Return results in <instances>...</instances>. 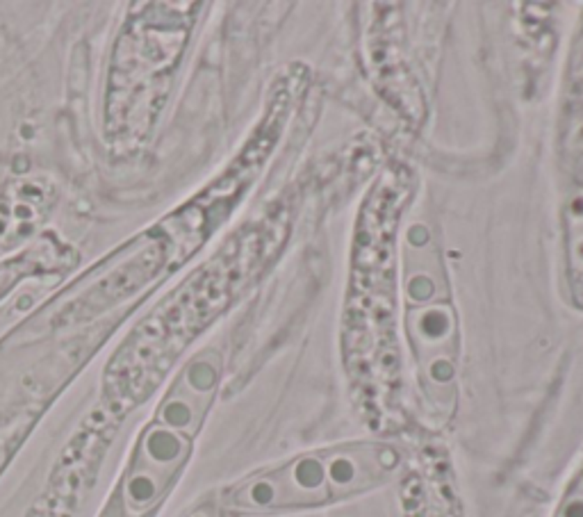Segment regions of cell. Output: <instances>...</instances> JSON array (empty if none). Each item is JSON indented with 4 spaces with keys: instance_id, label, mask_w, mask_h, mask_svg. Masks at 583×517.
<instances>
[{
    "instance_id": "1",
    "label": "cell",
    "mask_w": 583,
    "mask_h": 517,
    "mask_svg": "<svg viewBox=\"0 0 583 517\" xmlns=\"http://www.w3.org/2000/svg\"><path fill=\"white\" fill-rule=\"evenodd\" d=\"M196 5L149 3L130 12L112 48L103 121L112 142L142 140L167 98L185 53Z\"/></svg>"
},
{
    "instance_id": "2",
    "label": "cell",
    "mask_w": 583,
    "mask_h": 517,
    "mask_svg": "<svg viewBox=\"0 0 583 517\" xmlns=\"http://www.w3.org/2000/svg\"><path fill=\"white\" fill-rule=\"evenodd\" d=\"M399 465L401 456L390 444L328 447L249 477L226 493V506L239 513L324 506L385 484L394 477Z\"/></svg>"
},
{
    "instance_id": "3",
    "label": "cell",
    "mask_w": 583,
    "mask_h": 517,
    "mask_svg": "<svg viewBox=\"0 0 583 517\" xmlns=\"http://www.w3.org/2000/svg\"><path fill=\"white\" fill-rule=\"evenodd\" d=\"M189 451V435L153 419V424L139 435L117 490L124 517H144L153 513L185 467Z\"/></svg>"
},
{
    "instance_id": "4",
    "label": "cell",
    "mask_w": 583,
    "mask_h": 517,
    "mask_svg": "<svg viewBox=\"0 0 583 517\" xmlns=\"http://www.w3.org/2000/svg\"><path fill=\"white\" fill-rule=\"evenodd\" d=\"M406 329L422 390L431 406L445 415L454 406L458 363V329L454 308L447 301L408 306Z\"/></svg>"
},
{
    "instance_id": "5",
    "label": "cell",
    "mask_w": 583,
    "mask_h": 517,
    "mask_svg": "<svg viewBox=\"0 0 583 517\" xmlns=\"http://www.w3.org/2000/svg\"><path fill=\"white\" fill-rule=\"evenodd\" d=\"M221 376V356L216 351H203L182 367V372L164 394L155 421L178 433L194 437L201 428L207 408L212 403Z\"/></svg>"
},
{
    "instance_id": "6",
    "label": "cell",
    "mask_w": 583,
    "mask_h": 517,
    "mask_svg": "<svg viewBox=\"0 0 583 517\" xmlns=\"http://www.w3.org/2000/svg\"><path fill=\"white\" fill-rule=\"evenodd\" d=\"M55 189L43 180H16L0 192V262L37 239L55 208Z\"/></svg>"
},
{
    "instance_id": "7",
    "label": "cell",
    "mask_w": 583,
    "mask_h": 517,
    "mask_svg": "<svg viewBox=\"0 0 583 517\" xmlns=\"http://www.w3.org/2000/svg\"><path fill=\"white\" fill-rule=\"evenodd\" d=\"M406 292L411 306H424L433 301H445L440 294L445 292V280L438 264V257L431 246V237L424 228H413L408 235V271Z\"/></svg>"
},
{
    "instance_id": "8",
    "label": "cell",
    "mask_w": 583,
    "mask_h": 517,
    "mask_svg": "<svg viewBox=\"0 0 583 517\" xmlns=\"http://www.w3.org/2000/svg\"><path fill=\"white\" fill-rule=\"evenodd\" d=\"M570 221V269L577 278H583V192L574 194L568 205Z\"/></svg>"
},
{
    "instance_id": "9",
    "label": "cell",
    "mask_w": 583,
    "mask_h": 517,
    "mask_svg": "<svg viewBox=\"0 0 583 517\" xmlns=\"http://www.w3.org/2000/svg\"><path fill=\"white\" fill-rule=\"evenodd\" d=\"M187 517H219V506H216L214 499H207V502L198 504Z\"/></svg>"
}]
</instances>
